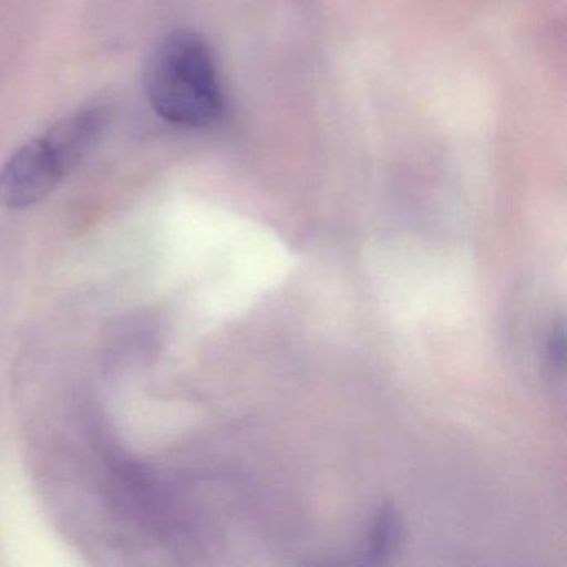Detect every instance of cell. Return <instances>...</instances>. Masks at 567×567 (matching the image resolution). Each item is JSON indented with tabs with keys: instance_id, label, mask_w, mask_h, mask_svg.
<instances>
[{
	"instance_id": "cell-2",
	"label": "cell",
	"mask_w": 567,
	"mask_h": 567,
	"mask_svg": "<svg viewBox=\"0 0 567 567\" xmlns=\"http://www.w3.org/2000/svg\"><path fill=\"white\" fill-rule=\"evenodd\" d=\"M107 124V107L84 105L25 142L0 168V204L21 210L48 198L91 155Z\"/></svg>"
},
{
	"instance_id": "cell-4",
	"label": "cell",
	"mask_w": 567,
	"mask_h": 567,
	"mask_svg": "<svg viewBox=\"0 0 567 567\" xmlns=\"http://www.w3.org/2000/svg\"><path fill=\"white\" fill-rule=\"evenodd\" d=\"M566 338H564V324H557L550 331L549 341H547V360H549L553 370L564 371V360H566Z\"/></svg>"
},
{
	"instance_id": "cell-3",
	"label": "cell",
	"mask_w": 567,
	"mask_h": 567,
	"mask_svg": "<svg viewBox=\"0 0 567 567\" xmlns=\"http://www.w3.org/2000/svg\"><path fill=\"white\" fill-rule=\"evenodd\" d=\"M401 539V523L398 514L391 507H384L378 514L377 524H374L373 546H371V556L381 559L386 557Z\"/></svg>"
},
{
	"instance_id": "cell-1",
	"label": "cell",
	"mask_w": 567,
	"mask_h": 567,
	"mask_svg": "<svg viewBox=\"0 0 567 567\" xmlns=\"http://www.w3.org/2000/svg\"><path fill=\"white\" fill-rule=\"evenodd\" d=\"M145 92L152 111L175 127H210L224 112L214 55L192 31H174L158 42L145 69Z\"/></svg>"
}]
</instances>
